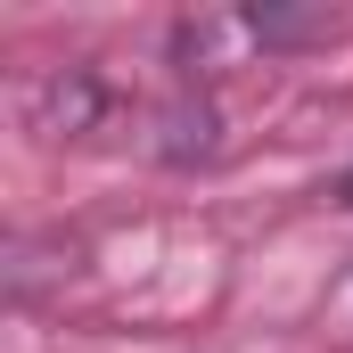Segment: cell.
Masks as SVG:
<instances>
[{
  "mask_svg": "<svg viewBox=\"0 0 353 353\" xmlns=\"http://www.w3.org/2000/svg\"><path fill=\"white\" fill-rule=\"evenodd\" d=\"M25 115H33L41 140H83V132H99V115H107V83L90 66H50V74H33V90H25Z\"/></svg>",
  "mask_w": 353,
  "mask_h": 353,
  "instance_id": "obj_1",
  "label": "cell"
}]
</instances>
